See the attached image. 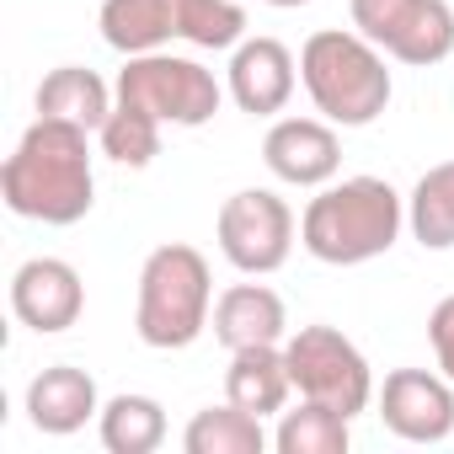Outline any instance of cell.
I'll return each mask as SVG.
<instances>
[{"label": "cell", "instance_id": "cell-10", "mask_svg": "<svg viewBox=\"0 0 454 454\" xmlns=\"http://www.w3.org/2000/svg\"><path fill=\"white\" fill-rule=\"evenodd\" d=\"M374 406L380 422L406 443H443L454 433V380L438 369H390Z\"/></svg>", "mask_w": 454, "mask_h": 454}, {"label": "cell", "instance_id": "cell-2", "mask_svg": "<svg viewBox=\"0 0 454 454\" xmlns=\"http://www.w3.org/2000/svg\"><path fill=\"white\" fill-rule=\"evenodd\" d=\"M406 231V198L385 176H342L316 187L300 214V247L326 268H364Z\"/></svg>", "mask_w": 454, "mask_h": 454}, {"label": "cell", "instance_id": "cell-13", "mask_svg": "<svg viewBox=\"0 0 454 454\" xmlns=\"http://www.w3.org/2000/svg\"><path fill=\"white\" fill-rule=\"evenodd\" d=\"M300 86V59L289 54V43L278 38H241L224 65V91L231 102L252 118H278L294 102Z\"/></svg>", "mask_w": 454, "mask_h": 454}, {"label": "cell", "instance_id": "cell-12", "mask_svg": "<svg viewBox=\"0 0 454 454\" xmlns=\"http://www.w3.org/2000/svg\"><path fill=\"white\" fill-rule=\"evenodd\" d=\"M86 310V284L65 257H27L12 273V316L38 332V337H59L81 321Z\"/></svg>", "mask_w": 454, "mask_h": 454}, {"label": "cell", "instance_id": "cell-17", "mask_svg": "<svg viewBox=\"0 0 454 454\" xmlns=\"http://www.w3.org/2000/svg\"><path fill=\"white\" fill-rule=\"evenodd\" d=\"M33 102H38V118H59V123H75V129L97 134L107 123V113L118 107V91L86 65H59V70L43 75Z\"/></svg>", "mask_w": 454, "mask_h": 454}, {"label": "cell", "instance_id": "cell-23", "mask_svg": "<svg viewBox=\"0 0 454 454\" xmlns=\"http://www.w3.org/2000/svg\"><path fill=\"white\" fill-rule=\"evenodd\" d=\"M427 342H433L438 374L454 380V294H443V300L433 305V316H427Z\"/></svg>", "mask_w": 454, "mask_h": 454}, {"label": "cell", "instance_id": "cell-15", "mask_svg": "<svg viewBox=\"0 0 454 454\" xmlns=\"http://www.w3.org/2000/svg\"><path fill=\"white\" fill-rule=\"evenodd\" d=\"M214 337L224 348H262V342H284L289 337V310L284 294L268 284H231L214 300Z\"/></svg>", "mask_w": 454, "mask_h": 454}, {"label": "cell", "instance_id": "cell-21", "mask_svg": "<svg viewBox=\"0 0 454 454\" xmlns=\"http://www.w3.org/2000/svg\"><path fill=\"white\" fill-rule=\"evenodd\" d=\"M353 417L321 406V401H300L294 411H278V433L273 449L278 454H348L353 443Z\"/></svg>", "mask_w": 454, "mask_h": 454}, {"label": "cell", "instance_id": "cell-11", "mask_svg": "<svg viewBox=\"0 0 454 454\" xmlns=\"http://www.w3.org/2000/svg\"><path fill=\"white\" fill-rule=\"evenodd\" d=\"M262 166L284 187H326L342 171V139L326 118H273L262 134Z\"/></svg>", "mask_w": 454, "mask_h": 454}, {"label": "cell", "instance_id": "cell-1", "mask_svg": "<svg viewBox=\"0 0 454 454\" xmlns=\"http://www.w3.org/2000/svg\"><path fill=\"white\" fill-rule=\"evenodd\" d=\"M0 198L17 219L38 224H81L97 203L91 134L59 118H33L17 150L0 166Z\"/></svg>", "mask_w": 454, "mask_h": 454}, {"label": "cell", "instance_id": "cell-8", "mask_svg": "<svg viewBox=\"0 0 454 454\" xmlns=\"http://www.w3.org/2000/svg\"><path fill=\"white\" fill-rule=\"evenodd\" d=\"M294 236H300V219L294 208L273 192V187H241L219 203L214 214V241H219V257L231 262L236 273L247 278H268L289 262L294 252Z\"/></svg>", "mask_w": 454, "mask_h": 454}, {"label": "cell", "instance_id": "cell-4", "mask_svg": "<svg viewBox=\"0 0 454 454\" xmlns=\"http://www.w3.org/2000/svg\"><path fill=\"white\" fill-rule=\"evenodd\" d=\"M214 321V273L208 257L187 241H166L139 268V300H134V332L155 353L192 348Z\"/></svg>", "mask_w": 454, "mask_h": 454}, {"label": "cell", "instance_id": "cell-5", "mask_svg": "<svg viewBox=\"0 0 454 454\" xmlns=\"http://www.w3.org/2000/svg\"><path fill=\"white\" fill-rule=\"evenodd\" d=\"M97 27L107 49L155 54L171 43L192 49H236L247 38V12L236 0H102Z\"/></svg>", "mask_w": 454, "mask_h": 454}, {"label": "cell", "instance_id": "cell-18", "mask_svg": "<svg viewBox=\"0 0 454 454\" xmlns=\"http://www.w3.org/2000/svg\"><path fill=\"white\" fill-rule=\"evenodd\" d=\"M406 231L422 252H454V160H438L406 192Z\"/></svg>", "mask_w": 454, "mask_h": 454}, {"label": "cell", "instance_id": "cell-16", "mask_svg": "<svg viewBox=\"0 0 454 454\" xmlns=\"http://www.w3.org/2000/svg\"><path fill=\"white\" fill-rule=\"evenodd\" d=\"M294 395V380H289V358H284V342H262V348H236L231 353V369H224V401H236L257 417H273L284 411Z\"/></svg>", "mask_w": 454, "mask_h": 454}, {"label": "cell", "instance_id": "cell-9", "mask_svg": "<svg viewBox=\"0 0 454 454\" xmlns=\"http://www.w3.org/2000/svg\"><path fill=\"white\" fill-rule=\"evenodd\" d=\"M353 27L380 43L395 65L427 70L454 54V6L449 0H348Z\"/></svg>", "mask_w": 454, "mask_h": 454}, {"label": "cell", "instance_id": "cell-14", "mask_svg": "<svg viewBox=\"0 0 454 454\" xmlns=\"http://www.w3.org/2000/svg\"><path fill=\"white\" fill-rule=\"evenodd\" d=\"M91 417H102V395H97V380L75 364H49L33 374L27 385V422L49 438H70L81 433Z\"/></svg>", "mask_w": 454, "mask_h": 454}, {"label": "cell", "instance_id": "cell-24", "mask_svg": "<svg viewBox=\"0 0 454 454\" xmlns=\"http://www.w3.org/2000/svg\"><path fill=\"white\" fill-rule=\"evenodd\" d=\"M262 6H278V12H294V6H310V0H262Z\"/></svg>", "mask_w": 454, "mask_h": 454}, {"label": "cell", "instance_id": "cell-7", "mask_svg": "<svg viewBox=\"0 0 454 454\" xmlns=\"http://www.w3.org/2000/svg\"><path fill=\"white\" fill-rule=\"evenodd\" d=\"M284 358H289V380L300 401H321L342 417L369 411L374 401V369L358 353L353 337H342L337 326H300L284 337Z\"/></svg>", "mask_w": 454, "mask_h": 454}, {"label": "cell", "instance_id": "cell-20", "mask_svg": "<svg viewBox=\"0 0 454 454\" xmlns=\"http://www.w3.org/2000/svg\"><path fill=\"white\" fill-rule=\"evenodd\" d=\"M182 449L187 454H262L268 449V427H262L257 411L224 401V406L192 411V422L182 427Z\"/></svg>", "mask_w": 454, "mask_h": 454}, {"label": "cell", "instance_id": "cell-19", "mask_svg": "<svg viewBox=\"0 0 454 454\" xmlns=\"http://www.w3.org/2000/svg\"><path fill=\"white\" fill-rule=\"evenodd\" d=\"M97 438L107 454H155L166 443V406L155 395H113L102 401V417H97Z\"/></svg>", "mask_w": 454, "mask_h": 454}, {"label": "cell", "instance_id": "cell-6", "mask_svg": "<svg viewBox=\"0 0 454 454\" xmlns=\"http://www.w3.org/2000/svg\"><path fill=\"white\" fill-rule=\"evenodd\" d=\"M113 91H118V102H134V107H145L150 118H160L171 129H203L224 102L219 75L208 65L187 59V54H171V49L129 54Z\"/></svg>", "mask_w": 454, "mask_h": 454}, {"label": "cell", "instance_id": "cell-3", "mask_svg": "<svg viewBox=\"0 0 454 454\" xmlns=\"http://www.w3.org/2000/svg\"><path fill=\"white\" fill-rule=\"evenodd\" d=\"M385 59L390 54L380 43H369L358 27H321L300 49V86L310 91V102L326 123L369 129L395 97Z\"/></svg>", "mask_w": 454, "mask_h": 454}, {"label": "cell", "instance_id": "cell-22", "mask_svg": "<svg viewBox=\"0 0 454 454\" xmlns=\"http://www.w3.org/2000/svg\"><path fill=\"white\" fill-rule=\"evenodd\" d=\"M160 118H150L145 107H134V102H118L113 113H107V123L97 129V145H102V155L107 160H118V166H150L155 155H160Z\"/></svg>", "mask_w": 454, "mask_h": 454}]
</instances>
